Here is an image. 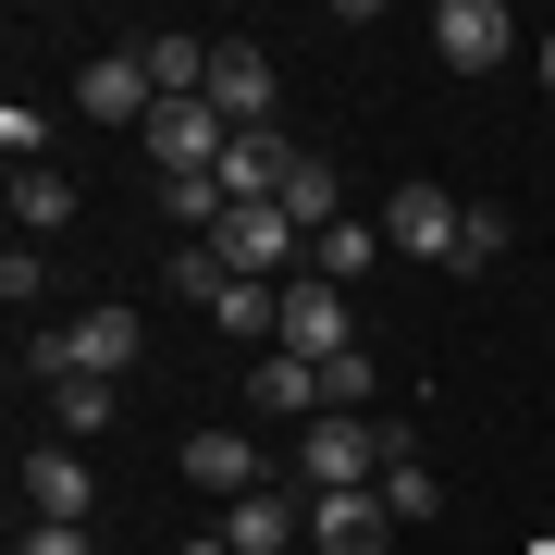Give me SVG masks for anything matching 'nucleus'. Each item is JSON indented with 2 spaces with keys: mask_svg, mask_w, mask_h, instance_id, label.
<instances>
[{
  "mask_svg": "<svg viewBox=\"0 0 555 555\" xmlns=\"http://www.w3.org/2000/svg\"><path fill=\"white\" fill-rule=\"evenodd\" d=\"M75 112H87V124H124V137H149L160 87H149V62H137V50H100V62L75 75Z\"/></svg>",
  "mask_w": 555,
  "mask_h": 555,
  "instance_id": "423d86ee",
  "label": "nucleus"
},
{
  "mask_svg": "<svg viewBox=\"0 0 555 555\" xmlns=\"http://www.w3.org/2000/svg\"><path fill=\"white\" fill-rule=\"evenodd\" d=\"M371 494H383V518H396V531H433V506H444V481H433V469H420V444H408V456H396V469H383V481H371Z\"/></svg>",
  "mask_w": 555,
  "mask_h": 555,
  "instance_id": "dca6fc26",
  "label": "nucleus"
},
{
  "mask_svg": "<svg viewBox=\"0 0 555 555\" xmlns=\"http://www.w3.org/2000/svg\"><path fill=\"white\" fill-rule=\"evenodd\" d=\"M506 235H518L506 210H469V222H456V259H444V272H494V259H506Z\"/></svg>",
  "mask_w": 555,
  "mask_h": 555,
  "instance_id": "412c9836",
  "label": "nucleus"
},
{
  "mask_svg": "<svg viewBox=\"0 0 555 555\" xmlns=\"http://www.w3.org/2000/svg\"><path fill=\"white\" fill-rule=\"evenodd\" d=\"M247 408H259V420H321V371H309V358H284V346H272V358L247 371Z\"/></svg>",
  "mask_w": 555,
  "mask_h": 555,
  "instance_id": "4468645a",
  "label": "nucleus"
},
{
  "mask_svg": "<svg viewBox=\"0 0 555 555\" xmlns=\"http://www.w3.org/2000/svg\"><path fill=\"white\" fill-rule=\"evenodd\" d=\"M543 100H555V38H543Z\"/></svg>",
  "mask_w": 555,
  "mask_h": 555,
  "instance_id": "a878e982",
  "label": "nucleus"
},
{
  "mask_svg": "<svg viewBox=\"0 0 555 555\" xmlns=\"http://www.w3.org/2000/svg\"><path fill=\"white\" fill-rule=\"evenodd\" d=\"M124 383L137 371V309H87V321H62V383Z\"/></svg>",
  "mask_w": 555,
  "mask_h": 555,
  "instance_id": "1a4fd4ad",
  "label": "nucleus"
},
{
  "mask_svg": "<svg viewBox=\"0 0 555 555\" xmlns=\"http://www.w3.org/2000/svg\"><path fill=\"white\" fill-rule=\"evenodd\" d=\"M272 100H284L272 50H259V38H222V50H210V112L235 124V137H272Z\"/></svg>",
  "mask_w": 555,
  "mask_h": 555,
  "instance_id": "f03ea898",
  "label": "nucleus"
},
{
  "mask_svg": "<svg viewBox=\"0 0 555 555\" xmlns=\"http://www.w3.org/2000/svg\"><path fill=\"white\" fill-rule=\"evenodd\" d=\"M185 481H198V494H259V444L247 433H185Z\"/></svg>",
  "mask_w": 555,
  "mask_h": 555,
  "instance_id": "f8f14e48",
  "label": "nucleus"
},
{
  "mask_svg": "<svg viewBox=\"0 0 555 555\" xmlns=\"http://www.w3.org/2000/svg\"><path fill=\"white\" fill-rule=\"evenodd\" d=\"M13 555H100V543H87V531H50V518H38V531H13Z\"/></svg>",
  "mask_w": 555,
  "mask_h": 555,
  "instance_id": "b1692460",
  "label": "nucleus"
},
{
  "mask_svg": "<svg viewBox=\"0 0 555 555\" xmlns=\"http://www.w3.org/2000/svg\"><path fill=\"white\" fill-rule=\"evenodd\" d=\"M185 555H235V543H222V531H198V543H185Z\"/></svg>",
  "mask_w": 555,
  "mask_h": 555,
  "instance_id": "393cba45",
  "label": "nucleus"
},
{
  "mask_svg": "<svg viewBox=\"0 0 555 555\" xmlns=\"http://www.w3.org/2000/svg\"><path fill=\"white\" fill-rule=\"evenodd\" d=\"M371 259H383V222H358V210L334 222V235H309V272H321V284H358Z\"/></svg>",
  "mask_w": 555,
  "mask_h": 555,
  "instance_id": "f3484780",
  "label": "nucleus"
},
{
  "mask_svg": "<svg viewBox=\"0 0 555 555\" xmlns=\"http://www.w3.org/2000/svg\"><path fill=\"white\" fill-rule=\"evenodd\" d=\"M456 222H469V198H444V185H396L383 198V247H408V259H456Z\"/></svg>",
  "mask_w": 555,
  "mask_h": 555,
  "instance_id": "0eeeda50",
  "label": "nucleus"
},
{
  "mask_svg": "<svg viewBox=\"0 0 555 555\" xmlns=\"http://www.w3.org/2000/svg\"><path fill=\"white\" fill-rule=\"evenodd\" d=\"M396 456H408V433H383V420H309L297 433V481L309 494H371Z\"/></svg>",
  "mask_w": 555,
  "mask_h": 555,
  "instance_id": "f257e3e1",
  "label": "nucleus"
},
{
  "mask_svg": "<svg viewBox=\"0 0 555 555\" xmlns=\"http://www.w3.org/2000/svg\"><path fill=\"white\" fill-rule=\"evenodd\" d=\"M309 531V506L297 494H272V481H259V494H235V506H222V543H235V555H284V543H297Z\"/></svg>",
  "mask_w": 555,
  "mask_h": 555,
  "instance_id": "9b49d317",
  "label": "nucleus"
},
{
  "mask_svg": "<svg viewBox=\"0 0 555 555\" xmlns=\"http://www.w3.org/2000/svg\"><path fill=\"white\" fill-rule=\"evenodd\" d=\"M284 222H297V235H334V222H346V185H334V160H321V149L284 160Z\"/></svg>",
  "mask_w": 555,
  "mask_h": 555,
  "instance_id": "ddd939ff",
  "label": "nucleus"
},
{
  "mask_svg": "<svg viewBox=\"0 0 555 555\" xmlns=\"http://www.w3.org/2000/svg\"><path fill=\"white\" fill-rule=\"evenodd\" d=\"M173 284H185L198 309H222V284H235V272H222V247H185V259H173Z\"/></svg>",
  "mask_w": 555,
  "mask_h": 555,
  "instance_id": "5701e85b",
  "label": "nucleus"
},
{
  "mask_svg": "<svg viewBox=\"0 0 555 555\" xmlns=\"http://www.w3.org/2000/svg\"><path fill=\"white\" fill-rule=\"evenodd\" d=\"M87 506H100V469H87L75 444H38V456H25V518H50V531H87Z\"/></svg>",
  "mask_w": 555,
  "mask_h": 555,
  "instance_id": "6e6552de",
  "label": "nucleus"
},
{
  "mask_svg": "<svg viewBox=\"0 0 555 555\" xmlns=\"http://www.w3.org/2000/svg\"><path fill=\"white\" fill-rule=\"evenodd\" d=\"M0 149H13V173H25V160H50V124L25 112V100H0Z\"/></svg>",
  "mask_w": 555,
  "mask_h": 555,
  "instance_id": "4be33fe9",
  "label": "nucleus"
},
{
  "mask_svg": "<svg viewBox=\"0 0 555 555\" xmlns=\"http://www.w3.org/2000/svg\"><path fill=\"white\" fill-rule=\"evenodd\" d=\"M160 173H222V149H235V124H222L210 100H160L149 112V137H137Z\"/></svg>",
  "mask_w": 555,
  "mask_h": 555,
  "instance_id": "20e7f679",
  "label": "nucleus"
},
{
  "mask_svg": "<svg viewBox=\"0 0 555 555\" xmlns=\"http://www.w3.org/2000/svg\"><path fill=\"white\" fill-rule=\"evenodd\" d=\"M321 420H371V346L321 358Z\"/></svg>",
  "mask_w": 555,
  "mask_h": 555,
  "instance_id": "6ab92c4d",
  "label": "nucleus"
},
{
  "mask_svg": "<svg viewBox=\"0 0 555 555\" xmlns=\"http://www.w3.org/2000/svg\"><path fill=\"white\" fill-rule=\"evenodd\" d=\"M309 543L321 555H396V518H383V494H309Z\"/></svg>",
  "mask_w": 555,
  "mask_h": 555,
  "instance_id": "9d476101",
  "label": "nucleus"
},
{
  "mask_svg": "<svg viewBox=\"0 0 555 555\" xmlns=\"http://www.w3.org/2000/svg\"><path fill=\"white\" fill-rule=\"evenodd\" d=\"M284 358H309V371H321V358H346L358 346V309H346V284H321V272H297V284H284V334H272Z\"/></svg>",
  "mask_w": 555,
  "mask_h": 555,
  "instance_id": "7ed1b4c3",
  "label": "nucleus"
},
{
  "mask_svg": "<svg viewBox=\"0 0 555 555\" xmlns=\"http://www.w3.org/2000/svg\"><path fill=\"white\" fill-rule=\"evenodd\" d=\"M222 173H160V222H185V235H222Z\"/></svg>",
  "mask_w": 555,
  "mask_h": 555,
  "instance_id": "a211bd4d",
  "label": "nucleus"
},
{
  "mask_svg": "<svg viewBox=\"0 0 555 555\" xmlns=\"http://www.w3.org/2000/svg\"><path fill=\"white\" fill-rule=\"evenodd\" d=\"M433 50L456 62V75H494V62L518 50V13L506 0H433Z\"/></svg>",
  "mask_w": 555,
  "mask_h": 555,
  "instance_id": "39448f33",
  "label": "nucleus"
},
{
  "mask_svg": "<svg viewBox=\"0 0 555 555\" xmlns=\"http://www.w3.org/2000/svg\"><path fill=\"white\" fill-rule=\"evenodd\" d=\"M112 408H124V383H50V420H62V433H112Z\"/></svg>",
  "mask_w": 555,
  "mask_h": 555,
  "instance_id": "aec40b11",
  "label": "nucleus"
},
{
  "mask_svg": "<svg viewBox=\"0 0 555 555\" xmlns=\"http://www.w3.org/2000/svg\"><path fill=\"white\" fill-rule=\"evenodd\" d=\"M62 222H75V173L62 160H25L13 173V235H62Z\"/></svg>",
  "mask_w": 555,
  "mask_h": 555,
  "instance_id": "2eb2a0df",
  "label": "nucleus"
}]
</instances>
